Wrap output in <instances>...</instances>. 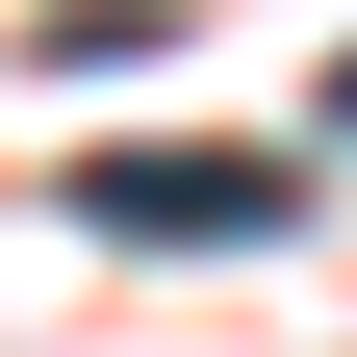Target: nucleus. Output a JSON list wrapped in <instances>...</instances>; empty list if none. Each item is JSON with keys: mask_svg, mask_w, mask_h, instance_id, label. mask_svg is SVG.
<instances>
[{"mask_svg": "<svg viewBox=\"0 0 357 357\" xmlns=\"http://www.w3.org/2000/svg\"><path fill=\"white\" fill-rule=\"evenodd\" d=\"M77 230H128V255H255V230H281V153L153 128V153H102V178H77Z\"/></svg>", "mask_w": 357, "mask_h": 357, "instance_id": "obj_1", "label": "nucleus"}, {"mask_svg": "<svg viewBox=\"0 0 357 357\" xmlns=\"http://www.w3.org/2000/svg\"><path fill=\"white\" fill-rule=\"evenodd\" d=\"M332 128H357V52H332Z\"/></svg>", "mask_w": 357, "mask_h": 357, "instance_id": "obj_2", "label": "nucleus"}]
</instances>
